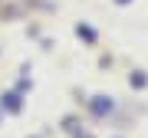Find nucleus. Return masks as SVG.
<instances>
[{
	"mask_svg": "<svg viewBox=\"0 0 148 138\" xmlns=\"http://www.w3.org/2000/svg\"><path fill=\"white\" fill-rule=\"evenodd\" d=\"M109 109H112V102H109V99H102V96L92 102V112H95V115H102V112H109Z\"/></svg>",
	"mask_w": 148,
	"mask_h": 138,
	"instance_id": "obj_1",
	"label": "nucleus"
},
{
	"mask_svg": "<svg viewBox=\"0 0 148 138\" xmlns=\"http://www.w3.org/2000/svg\"><path fill=\"white\" fill-rule=\"evenodd\" d=\"M3 105L10 109V112H20V96H13V92H10V96H3Z\"/></svg>",
	"mask_w": 148,
	"mask_h": 138,
	"instance_id": "obj_2",
	"label": "nucleus"
},
{
	"mask_svg": "<svg viewBox=\"0 0 148 138\" xmlns=\"http://www.w3.org/2000/svg\"><path fill=\"white\" fill-rule=\"evenodd\" d=\"M132 85H138V89H145V85H148V76H145V72H135V76H132Z\"/></svg>",
	"mask_w": 148,
	"mask_h": 138,
	"instance_id": "obj_3",
	"label": "nucleus"
},
{
	"mask_svg": "<svg viewBox=\"0 0 148 138\" xmlns=\"http://www.w3.org/2000/svg\"><path fill=\"white\" fill-rule=\"evenodd\" d=\"M76 33H79V36H82V40H89V43L95 40V33H92L89 27H76Z\"/></svg>",
	"mask_w": 148,
	"mask_h": 138,
	"instance_id": "obj_4",
	"label": "nucleus"
},
{
	"mask_svg": "<svg viewBox=\"0 0 148 138\" xmlns=\"http://www.w3.org/2000/svg\"><path fill=\"white\" fill-rule=\"evenodd\" d=\"M115 3H128V0H115Z\"/></svg>",
	"mask_w": 148,
	"mask_h": 138,
	"instance_id": "obj_5",
	"label": "nucleus"
}]
</instances>
